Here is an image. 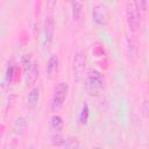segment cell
Masks as SVG:
<instances>
[{
  "label": "cell",
  "mask_w": 149,
  "mask_h": 149,
  "mask_svg": "<svg viewBox=\"0 0 149 149\" xmlns=\"http://www.w3.org/2000/svg\"><path fill=\"white\" fill-rule=\"evenodd\" d=\"M126 16H127V23H128L129 30L133 33L140 30L141 24H142V16H141V9H140L136 0L127 1Z\"/></svg>",
  "instance_id": "obj_1"
},
{
  "label": "cell",
  "mask_w": 149,
  "mask_h": 149,
  "mask_svg": "<svg viewBox=\"0 0 149 149\" xmlns=\"http://www.w3.org/2000/svg\"><path fill=\"white\" fill-rule=\"evenodd\" d=\"M102 85H104V77H102V74L98 70H95V69L88 70V72L86 74L85 86H86V90L90 92V94L99 93V91L102 88Z\"/></svg>",
  "instance_id": "obj_2"
},
{
  "label": "cell",
  "mask_w": 149,
  "mask_h": 149,
  "mask_svg": "<svg viewBox=\"0 0 149 149\" xmlns=\"http://www.w3.org/2000/svg\"><path fill=\"white\" fill-rule=\"evenodd\" d=\"M86 55L84 51L81 50H77V52L74 54V58H73V64H72V71H73V79L76 81H81L85 74V70H86Z\"/></svg>",
  "instance_id": "obj_3"
},
{
  "label": "cell",
  "mask_w": 149,
  "mask_h": 149,
  "mask_svg": "<svg viewBox=\"0 0 149 149\" xmlns=\"http://www.w3.org/2000/svg\"><path fill=\"white\" fill-rule=\"evenodd\" d=\"M68 91H69L68 83L57 84V86L54 90L52 98H51V108H52L54 112L58 111L63 106V104L65 101V98H66V94H68Z\"/></svg>",
  "instance_id": "obj_4"
},
{
  "label": "cell",
  "mask_w": 149,
  "mask_h": 149,
  "mask_svg": "<svg viewBox=\"0 0 149 149\" xmlns=\"http://www.w3.org/2000/svg\"><path fill=\"white\" fill-rule=\"evenodd\" d=\"M92 19L98 26H106L109 22V13L106 6L98 3L92 9Z\"/></svg>",
  "instance_id": "obj_5"
},
{
  "label": "cell",
  "mask_w": 149,
  "mask_h": 149,
  "mask_svg": "<svg viewBox=\"0 0 149 149\" xmlns=\"http://www.w3.org/2000/svg\"><path fill=\"white\" fill-rule=\"evenodd\" d=\"M59 72V61L57 55H52L50 56L49 61H48V65H47V78L49 80H54L57 78Z\"/></svg>",
  "instance_id": "obj_6"
},
{
  "label": "cell",
  "mask_w": 149,
  "mask_h": 149,
  "mask_svg": "<svg viewBox=\"0 0 149 149\" xmlns=\"http://www.w3.org/2000/svg\"><path fill=\"white\" fill-rule=\"evenodd\" d=\"M54 33H55V21L52 16H47L44 21V45H48L51 42L54 37Z\"/></svg>",
  "instance_id": "obj_7"
},
{
  "label": "cell",
  "mask_w": 149,
  "mask_h": 149,
  "mask_svg": "<svg viewBox=\"0 0 149 149\" xmlns=\"http://www.w3.org/2000/svg\"><path fill=\"white\" fill-rule=\"evenodd\" d=\"M40 77V69H38V64L37 63H33L30 65V68L27 70V78H26V83L27 86H34L37 81Z\"/></svg>",
  "instance_id": "obj_8"
},
{
  "label": "cell",
  "mask_w": 149,
  "mask_h": 149,
  "mask_svg": "<svg viewBox=\"0 0 149 149\" xmlns=\"http://www.w3.org/2000/svg\"><path fill=\"white\" fill-rule=\"evenodd\" d=\"M38 100H40V90L38 87H33L29 93H28V98H27V106L28 108L33 109L37 106L38 104Z\"/></svg>",
  "instance_id": "obj_9"
},
{
  "label": "cell",
  "mask_w": 149,
  "mask_h": 149,
  "mask_svg": "<svg viewBox=\"0 0 149 149\" xmlns=\"http://www.w3.org/2000/svg\"><path fill=\"white\" fill-rule=\"evenodd\" d=\"M84 0H72V19L74 21H79L83 16Z\"/></svg>",
  "instance_id": "obj_10"
},
{
  "label": "cell",
  "mask_w": 149,
  "mask_h": 149,
  "mask_svg": "<svg viewBox=\"0 0 149 149\" xmlns=\"http://www.w3.org/2000/svg\"><path fill=\"white\" fill-rule=\"evenodd\" d=\"M127 49H128V56H129V58L136 59L137 52H139V48H137L136 41L133 37H128L127 38Z\"/></svg>",
  "instance_id": "obj_11"
},
{
  "label": "cell",
  "mask_w": 149,
  "mask_h": 149,
  "mask_svg": "<svg viewBox=\"0 0 149 149\" xmlns=\"http://www.w3.org/2000/svg\"><path fill=\"white\" fill-rule=\"evenodd\" d=\"M50 127H51V129L54 130V132H61L62 129H63V127H64V121H63V119H62V116H59V115H52L51 116V119H50Z\"/></svg>",
  "instance_id": "obj_12"
},
{
  "label": "cell",
  "mask_w": 149,
  "mask_h": 149,
  "mask_svg": "<svg viewBox=\"0 0 149 149\" xmlns=\"http://www.w3.org/2000/svg\"><path fill=\"white\" fill-rule=\"evenodd\" d=\"M79 146H80L79 141L76 137H70V136H68V137L64 136L62 144H61V147H63V148H78Z\"/></svg>",
  "instance_id": "obj_13"
},
{
  "label": "cell",
  "mask_w": 149,
  "mask_h": 149,
  "mask_svg": "<svg viewBox=\"0 0 149 149\" xmlns=\"http://www.w3.org/2000/svg\"><path fill=\"white\" fill-rule=\"evenodd\" d=\"M88 115H90V109H88V106H87V104H86V102H84V104H83V107H81L80 115H79L80 123L86 125V123H87V120H88Z\"/></svg>",
  "instance_id": "obj_14"
},
{
  "label": "cell",
  "mask_w": 149,
  "mask_h": 149,
  "mask_svg": "<svg viewBox=\"0 0 149 149\" xmlns=\"http://www.w3.org/2000/svg\"><path fill=\"white\" fill-rule=\"evenodd\" d=\"M24 126H26L24 119H23V118H17V119L15 120V122H14V130H15V133H17V134L21 133V132L23 130Z\"/></svg>",
  "instance_id": "obj_15"
},
{
  "label": "cell",
  "mask_w": 149,
  "mask_h": 149,
  "mask_svg": "<svg viewBox=\"0 0 149 149\" xmlns=\"http://www.w3.org/2000/svg\"><path fill=\"white\" fill-rule=\"evenodd\" d=\"M140 111H141V114L146 119L149 116V104H148V100H143V102L140 106Z\"/></svg>",
  "instance_id": "obj_16"
},
{
  "label": "cell",
  "mask_w": 149,
  "mask_h": 149,
  "mask_svg": "<svg viewBox=\"0 0 149 149\" xmlns=\"http://www.w3.org/2000/svg\"><path fill=\"white\" fill-rule=\"evenodd\" d=\"M33 63L34 62L31 61V55H23L22 56V65L24 66L26 70H28Z\"/></svg>",
  "instance_id": "obj_17"
},
{
  "label": "cell",
  "mask_w": 149,
  "mask_h": 149,
  "mask_svg": "<svg viewBox=\"0 0 149 149\" xmlns=\"http://www.w3.org/2000/svg\"><path fill=\"white\" fill-rule=\"evenodd\" d=\"M136 2H137L139 7H140V9L142 12H146L147 10V0H136Z\"/></svg>",
  "instance_id": "obj_18"
},
{
  "label": "cell",
  "mask_w": 149,
  "mask_h": 149,
  "mask_svg": "<svg viewBox=\"0 0 149 149\" xmlns=\"http://www.w3.org/2000/svg\"><path fill=\"white\" fill-rule=\"evenodd\" d=\"M55 1H56V0H55Z\"/></svg>",
  "instance_id": "obj_19"
}]
</instances>
